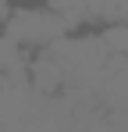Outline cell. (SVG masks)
I'll list each match as a JSON object with an SVG mask.
<instances>
[{"instance_id":"obj_1","label":"cell","mask_w":128,"mask_h":132,"mask_svg":"<svg viewBox=\"0 0 128 132\" xmlns=\"http://www.w3.org/2000/svg\"><path fill=\"white\" fill-rule=\"evenodd\" d=\"M0 32L18 46L21 54H43V50L57 46L71 29H68V22H64L57 11H50L43 0H18Z\"/></svg>"},{"instance_id":"obj_2","label":"cell","mask_w":128,"mask_h":132,"mask_svg":"<svg viewBox=\"0 0 128 132\" xmlns=\"http://www.w3.org/2000/svg\"><path fill=\"white\" fill-rule=\"evenodd\" d=\"M14 4H18V0H0V29H4V22H7V14L14 11Z\"/></svg>"}]
</instances>
